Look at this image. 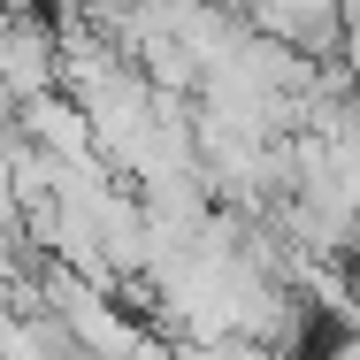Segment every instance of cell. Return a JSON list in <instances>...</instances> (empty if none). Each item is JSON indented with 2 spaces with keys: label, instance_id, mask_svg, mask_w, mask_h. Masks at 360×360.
Returning a JSON list of instances; mask_svg holds the SVG:
<instances>
[{
  "label": "cell",
  "instance_id": "1",
  "mask_svg": "<svg viewBox=\"0 0 360 360\" xmlns=\"http://www.w3.org/2000/svg\"><path fill=\"white\" fill-rule=\"evenodd\" d=\"M253 15H261V31L291 46V54H307V46H330L338 31H345V0H253Z\"/></svg>",
  "mask_w": 360,
  "mask_h": 360
},
{
  "label": "cell",
  "instance_id": "2",
  "mask_svg": "<svg viewBox=\"0 0 360 360\" xmlns=\"http://www.w3.org/2000/svg\"><path fill=\"white\" fill-rule=\"evenodd\" d=\"M338 46H345V77L360 84V15H345V31H338Z\"/></svg>",
  "mask_w": 360,
  "mask_h": 360
},
{
  "label": "cell",
  "instance_id": "3",
  "mask_svg": "<svg viewBox=\"0 0 360 360\" xmlns=\"http://www.w3.org/2000/svg\"><path fill=\"white\" fill-rule=\"evenodd\" d=\"M314 360H360V338H338L330 353H314Z\"/></svg>",
  "mask_w": 360,
  "mask_h": 360
}]
</instances>
